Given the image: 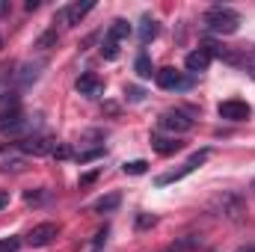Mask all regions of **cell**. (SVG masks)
<instances>
[{
  "label": "cell",
  "mask_w": 255,
  "mask_h": 252,
  "mask_svg": "<svg viewBox=\"0 0 255 252\" xmlns=\"http://www.w3.org/2000/svg\"><path fill=\"white\" fill-rule=\"evenodd\" d=\"M208 211H211L214 217H220V220L244 223V217H247V199H244L238 190H220L217 196H211Z\"/></svg>",
  "instance_id": "obj_1"
},
{
  "label": "cell",
  "mask_w": 255,
  "mask_h": 252,
  "mask_svg": "<svg viewBox=\"0 0 255 252\" xmlns=\"http://www.w3.org/2000/svg\"><path fill=\"white\" fill-rule=\"evenodd\" d=\"M241 27V15L229 6H214L205 12V30L208 33H217V36H232L238 33Z\"/></svg>",
  "instance_id": "obj_2"
},
{
  "label": "cell",
  "mask_w": 255,
  "mask_h": 252,
  "mask_svg": "<svg viewBox=\"0 0 255 252\" xmlns=\"http://www.w3.org/2000/svg\"><path fill=\"white\" fill-rule=\"evenodd\" d=\"M15 145H18L24 154H33V157H45V154H54L60 142H57L54 136H45V133H30V136L18 139Z\"/></svg>",
  "instance_id": "obj_3"
},
{
  "label": "cell",
  "mask_w": 255,
  "mask_h": 252,
  "mask_svg": "<svg viewBox=\"0 0 255 252\" xmlns=\"http://www.w3.org/2000/svg\"><path fill=\"white\" fill-rule=\"evenodd\" d=\"M154 80H157V86L166 89V92H184V89L193 86V77L175 71V68H157V71H154Z\"/></svg>",
  "instance_id": "obj_4"
},
{
  "label": "cell",
  "mask_w": 255,
  "mask_h": 252,
  "mask_svg": "<svg viewBox=\"0 0 255 252\" xmlns=\"http://www.w3.org/2000/svg\"><path fill=\"white\" fill-rule=\"evenodd\" d=\"M205 160H208V148H202V151L190 154V160H187L181 169H175V172H166V175H157V178H154V184H157V187H166V184H172V181H181V178H187V175H190L193 169H199Z\"/></svg>",
  "instance_id": "obj_5"
},
{
  "label": "cell",
  "mask_w": 255,
  "mask_h": 252,
  "mask_svg": "<svg viewBox=\"0 0 255 252\" xmlns=\"http://www.w3.org/2000/svg\"><path fill=\"white\" fill-rule=\"evenodd\" d=\"M157 125H160V130H169L175 136V133L193 130V119H190V113H184V110H166V113H160Z\"/></svg>",
  "instance_id": "obj_6"
},
{
  "label": "cell",
  "mask_w": 255,
  "mask_h": 252,
  "mask_svg": "<svg viewBox=\"0 0 255 252\" xmlns=\"http://www.w3.org/2000/svg\"><path fill=\"white\" fill-rule=\"evenodd\" d=\"M217 113H220V119H226V122H247V119L253 116V107H250L247 101H241V98H229V101H220Z\"/></svg>",
  "instance_id": "obj_7"
},
{
  "label": "cell",
  "mask_w": 255,
  "mask_h": 252,
  "mask_svg": "<svg viewBox=\"0 0 255 252\" xmlns=\"http://www.w3.org/2000/svg\"><path fill=\"white\" fill-rule=\"evenodd\" d=\"M57 235H60V226H57V223H39V226L30 229L27 244H30V247H48V244L57 241Z\"/></svg>",
  "instance_id": "obj_8"
},
{
  "label": "cell",
  "mask_w": 255,
  "mask_h": 252,
  "mask_svg": "<svg viewBox=\"0 0 255 252\" xmlns=\"http://www.w3.org/2000/svg\"><path fill=\"white\" fill-rule=\"evenodd\" d=\"M95 9V0H83V3H71L68 9H63V12H57V18L63 21L65 27H77L89 12Z\"/></svg>",
  "instance_id": "obj_9"
},
{
  "label": "cell",
  "mask_w": 255,
  "mask_h": 252,
  "mask_svg": "<svg viewBox=\"0 0 255 252\" xmlns=\"http://www.w3.org/2000/svg\"><path fill=\"white\" fill-rule=\"evenodd\" d=\"M74 89H77L80 95H86V98H101V95H104V80H101L98 74L86 71V74H80V77H77Z\"/></svg>",
  "instance_id": "obj_10"
},
{
  "label": "cell",
  "mask_w": 255,
  "mask_h": 252,
  "mask_svg": "<svg viewBox=\"0 0 255 252\" xmlns=\"http://www.w3.org/2000/svg\"><path fill=\"white\" fill-rule=\"evenodd\" d=\"M24 125V113H21V107L15 104V107H6V110H0V133H18Z\"/></svg>",
  "instance_id": "obj_11"
},
{
  "label": "cell",
  "mask_w": 255,
  "mask_h": 252,
  "mask_svg": "<svg viewBox=\"0 0 255 252\" xmlns=\"http://www.w3.org/2000/svg\"><path fill=\"white\" fill-rule=\"evenodd\" d=\"M151 148H154L160 157H172V154H178V151L184 148V142H178L175 136H160V133H154V136H151Z\"/></svg>",
  "instance_id": "obj_12"
},
{
  "label": "cell",
  "mask_w": 255,
  "mask_h": 252,
  "mask_svg": "<svg viewBox=\"0 0 255 252\" xmlns=\"http://www.w3.org/2000/svg\"><path fill=\"white\" fill-rule=\"evenodd\" d=\"M184 65H187V71H190V74H202V71H208V65H211V54H208L205 48L190 51V54H187V60H184Z\"/></svg>",
  "instance_id": "obj_13"
},
{
  "label": "cell",
  "mask_w": 255,
  "mask_h": 252,
  "mask_svg": "<svg viewBox=\"0 0 255 252\" xmlns=\"http://www.w3.org/2000/svg\"><path fill=\"white\" fill-rule=\"evenodd\" d=\"M42 68H45V60H39V63H24L21 65V71H15V80H18L21 86H30V83L39 80Z\"/></svg>",
  "instance_id": "obj_14"
},
{
  "label": "cell",
  "mask_w": 255,
  "mask_h": 252,
  "mask_svg": "<svg viewBox=\"0 0 255 252\" xmlns=\"http://www.w3.org/2000/svg\"><path fill=\"white\" fill-rule=\"evenodd\" d=\"M157 33H160V24H157L151 15H145V18L139 21V30H136L139 42H142V45H148V42H154V39H157Z\"/></svg>",
  "instance_id": "obj_15"
},
{
  "label": "cell",
  "mask_w": 255,
  "mask_h": 252,
  "mask_svg": "<svg viewBox=\"0 0 255 252\" xmlns=\"http://www.w3.org/2000/svg\"><path fill=\"white\" fill-rule=\"evenodd\" d=\"M119 205H122V196H119V193H107V196L95 199L92 211H95V214H110V211H116Z\"/></svg>",
  "instance_id": "obj_16"
},
{
  "label": "cell",
  "mask_w": 255,
  "mask_h": 252,
  "mask_svg": "<svg viewBox=\"0 0 255 252\" xmlns=\"http://www.w3.org/2000/svg\"><path fill=\"white\" fill-rule=\"evenodd\" d=\"M128 36H130V24H128L125 18H116V21L110 24V30H107V39L119 45V42H122V39H128Z\"/></svg>",
  "instance_id": "obj_17"
},
{
  "label": "cell",
  "mask_w": 255,
  "mask_h": 252,
  "mask_svg": "<svg viewBox=\"0 0 255 252\" xmlns=\"http://www.w3.org/2000/svg\"><path fill=\"white\" fill-rule=\"evenodd\" d=\"M133 71H136V77H142V80L154 77V65H151V57H148V54H139V57H136V63H133Z\"/></svg>",
  "instance_id": "obj_18"
},
{
  "label": "cell",
  "mask_w": 255,
  "mask_h": 252,
  "mask_svg": "<svg viewBox=\"0 0 255 252\" xmlns=\"http://www.w3.org/2000/svg\"><path fill=\"white\" fill-rule=\"evenodd\" d=\"M202 235H187V238H181V241H175L169 250L172 252H190V250H196V247H202Z\"/></svg>",
  "instance_id": "obj_19"
},
{
  "label": "cell",
  "mask_w": 255,
  "mask_h": 252,
  "mask_svg": "<svg viewBox=\"0 0 255 252\" xmlns=\"http://www.w3.org/2000/svg\"><path fill=\"white\" fill-rule=\"evenodd\" d=\"M98 157H104V148H101V145H95V148H86V151H77V154H74V160H77V163H89V160H98Z\"/></svg>",
  "instance_id": "obj_20"
},
{
  "label": "cell",
  "mask_w": 255,
  "mask_h": 252,
  "mask_svg": "<svg viewBox=\"0 0 255 252\" xmlns=\"http://www.w3.org/2000/svg\"><path fill=\"white\" fill-rule=\"evenodd\" d=\"M57 42H60V33H57V30H48L45 36H39V39H36V48H39V51H48V48H51V45H57Z\"/></svg>",
  "instance_id": "obj_21"
},
{
  "label": "cell",
  "mask_w": 255,
  "mask_h": 252,
  "mask_svg": "<svg viewBox=\"0 0 255 252\" xmlns=\"http://www.w3.org/2000/svg\"><path fill=\"white\" fill-rule=\"evenodd\" d=\"M122 169H125V175H142V172H148V163L145 160H128V163H122Z\"/></svg>",
  "instance_id": "obj_22"
},
{
  "label": "cell",
  "mask_w": 255,
  "mask_h": 252,
  "mask_svg": "<svg viewBox=\"0 0 255 252\" xmlns=\"http://www.w3.org/2000/svg\"><path fill=\"white\" fill-rule=\"evenodd\" d=\"M101 57H104V60H116V57H119V48H116V42L104 39V45H101Z\"/></svg>",
  "instance_id": "obj_23"
},
{
  "label": "cell",
  "mask_w": 255,
  "mask_h": 252,
  "mask_svg": "<svg viewBox=\"0 0 255 252\" xmlns=\"http://www.w3.org/2000/svg\"><path fill=\"white\" fill-rule=\"evenodd\" d=\"M21 250V241L18 238H3L0 241V252H18Z\"/></svg>",
  "instance_id": "obj_24"
},
{
  "label": "cell",
  "mask_w": 255,
  "mask_h": 252,
  "mask_svg": "<svg viewBox=\"0 0 255 252\" xmlns=\"http://www.w3.org/2000/svg\"><path fill=\"white\" fill-rule=\"evenodd\" d=\"M42 199H45V190H27V193H24V202H27V205H36V202H42Z\"/></svg>",
  "instance_id": "obj_25"
},
{
  "label": "cell",
  "mask_w": 255,
  "mask_h": 252,
  "mask_svg": "<svg viewBox=\"0 0 255 252\" xmlns=\"http://www.w3.org/2000/svg\"><path fill=\"white\" fill-rule=\"evenodd\" d=\"M0 169H3V172H21V169H24V160H3Z\"/></svg>",
  "instance_id": "obj_26"
},
{
  "label": "cell",
  "mask_w": 255,
  "mask_h": 252,
  "mask_svg": "<svg viewBox=\"0 0 255 252\" xmlns=\"http://www.w3.org/2000/svg\"><path fill=\"white\" fill-rule=\"evenodd\" d=\"M157 223V217H151V214H139L136 217V229H148V226H154Z\"/></svg>",
  "instance_id": "obj_27"
},
{
  "label": "cell",
  "mask_w": 255,
  "mask_h": 252,
  "mask_svg": "<svg viewBox=\"0 0 255 252\" xmlns=\"http://www.w3.org/2000/svg\"><path fill=\"white\" fill-rule=\"evenodd\" d=\"M125 95H128V101H142V98H145V92H142L139 86H128Z\"/></svg>",
  "instance_id": "obj_28"
},
{
  "label": "cell",
  "mask_w": 255,
  "mask_h": 252,
  "mask_svg": "<svg viewBox=\"0 0 255 252\" xmlns=\"http://www.w3.org/2000/svg\"><path fill=\"white\" fill-rule=\"evenodd\" d=\"M54 157H60V160H65V157H74V151H71V145H65V142H60V145H57V151H54Z\"/></svg>",
  "instance_id": "obj_29"
},
{
  "label": "cell",
  "mask_w": 255,
  "mask_h": 252,
  "mask_svg": "<svg viewBox=\"0 0 255 252\" xmlns=\"http://www.w3.org/2000/svg\"><path fill=\"white\" fill-rule=\"evenodd\" d=\"M98 175H101V169H92V172H83V175H80V187H86V184H92V181H95Z\"/></svg>",
  "instance_id": "obj_30"
},
{
  "label": "cell",
  "mask_w": 255,
  "mask_h": 252,
  "mask_svg": "<svg viewBox=\"0 0 255 252\" xmlns=\"http://www.w3.org/2000/svg\"><path fill=\"white\" fill-rule=\"evenodd\" d=\"M107 235H110V232H107V229H101V232L92 238V247H95V250H101V247L107 244Z\"/></svg>",
  "instance_id": "obj_31"
},
{
  "label": "cell",
  "mask_w": 255,
  "mask_h": 252,
  "mask_svg": "<svg viewBox=\"0 0 255 252\" xmlns=\"http://www.w3.org/2000/svg\"><path fill=\"white\" fill-rule=\"evenodd\" d=\"M9 205V190H0V211Z\"/></svg>",
  "instance_id": "obj_32"
},
{
  "label": "cell",
  "mask_w": 255,
  "mask_h": 252,
  "mask_svg": "<svg viewBox=\"0 0 255 252\" xmlns=\"http://www.w3.org/2000/svg\"><path fill=\"white\" fill-rule=\"evenodd\" d=\"M39 9V0H27V12H36Z\"/></svg>",
  "instance_id": "obj_33"
},
{
  "label": "cell",
  "mask_w": 255,
  "mask_h": 252,
  "mask_svg": "<svg viewBox=\"0 0 255 252\" xmlns=\"http://www.w3.org/2000/svg\"><path fill=\"white\" fill-rule=\"evenodd\" d=\"M9 9H12V6H9L6 0H0V15H9Z\"/></svg>",
  "instance_id": "obj_34"
},
{
  "label": "cell",
  "mask_w": 255,
  "mask_h": 252,
  "mask_svg": "<svg viewBox=\"0 0 255 252\" xmlns=\"http://www.w3.org/2000/svg\"><path fill=\"white\" fill-rule=\"evenodd\" d=\"M235 252H255V247H241V250H235Z\"/></svg>",
  "instance_id": "obj_35"
},
{
  "label": "cell",
  "mask_w": 255,
  "mask_h": 252,
  "mask_svg": "<svg viewBox=\"0 0 255 252\" xmlns=\"http://www.w3.org/2000/svg\"><path fill=\"white\" fill-rule=\"evenodd\" d=\"M250 74H253V77H255V63H253V65H250Z\"/></svg>",
  "instance_id": "obj_36"
},
{
  "label": "cell",
  "mask_w": 255,
  "mask_h": 252,
  "mask_svg": "<svg viewBox=\"0 0 255 252\" xmlns=\"http://www.w3.org/2000/svg\"><path fill=\"white\" fill-rule=\"evenodd\" d=\"M3 148H6V145H3V142H0V151H3Z\"/></svg>",
  "instance_id": "obj_37"
},
{
  "label": "cell",
  "mask_w": 255,
  "mask_h": 252,
  "mask_svg": "<svg viewBox=\"0 0 255 252\" xmlns=\"http://www.w3.org/2000/svg\"><path fill=\"white\" fill-rule=\"evenodd\" d=\"M163 252H172V250H163Z\"/></svg>",
  "instance_id": "obj_38"
},
{
  "label": "cell",
  "mask_w": 255,
  "mask_h": 252,
  "mask_svg": "<svg viewBox=\"0 0 255 252\" xmlns=\"http://www.w3.org/2000/svg\"><path fill=\"white\" fill-rule=\"evenodd\" d=\"M253 190H255V181H253Z\"/></svg>",
  "instance_id": "obj_39"
},
{
  "label": "cell",
  "mask_w": 255,
  "mask_h": 252,
  "mask_svg": "<svg viewBox=\"0 0 255 252\" xmlns=\"http://www.w3.org/2000/svg\"><path fill=\"white\" fill-rule=\"evenodd\" d=\"M0 48H3V42H0Z\"/></svg>",
  "instance_id": "obj_40"
}]
</instances>
